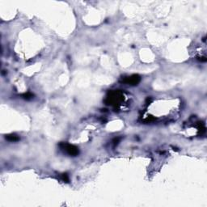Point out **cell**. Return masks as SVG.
I'll return each instance as SVG.
<instances>
[{
	"label": "cell",
	"instance_id": "6da1fadb",
	"mask_svg": "<svg viewBox=\"0 0 207 207\" xmlns=\"http://www.w3.org/2000/svg\"><path fill=\"white\" fill-rule=\"evenodd\" d=\"M61 147L64 151H66L69 155L75 156L79 154V149L74 145H70L68 143H62L61 144Z\"/></svg>",
	"mask_w": 207,
	"mask_h": 207
},
{
	"label": "cell",
	"instance_id": "7a4b0ae2",
	"mask_svg": "<svg viewBox=\"0 0 207 207\" xmlns=\"http://www.w3.org/2000/svg\"><path fill=\"white\" fill-rule=\"evenodd\" d=\"M140 81V77L138 75L133 74L132 76H129L125 79L124 82L126 83L127 84H130V85H137Z\"/></svg>",
	"mask_w": 207,
	"mask_h": 207
},
{
	"label": "cell",
	"instance_id": "3957f363",
	"mask_svg": "<svg viewBox=\"0 0 207 207\" xmlns=\"http://www.w3.org/2000/svg\"><path fill=\"white\" fill-rule=\"evenodd\" d=\"M6 138L8 140V141L11 142H16L19 140V137H17V136L15 135V134H11V135L6 136Z\"/></svg>",
	"mask_w": 207,
	"mask_h": 207
}]
</instances>
